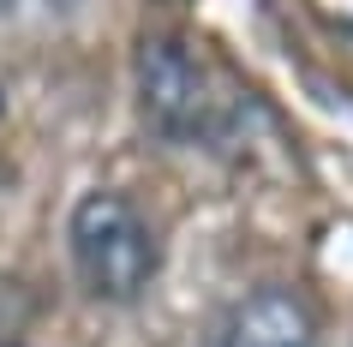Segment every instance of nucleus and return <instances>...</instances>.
<instances>
[{"label":"nucleus","mask_w":353,"mask_h":347,"mask_svg":"<svg viewBox=\"0 0 353 347\" xmlns=\"http://www.w3.org/2000/svg\"><path fill=\"white\" fill-rule=\"evenodd\" d=\"M138 108L162 144H222L240 90L180 30H150L138 42Z\"/></svg>","instance_id":"1"},{"label":"nucleus","mask_w":353,"mask_h":347,"mask_svg":"<svg viewBox=\"0 0 353 347\" xmlns=\"http://www.w3.org/2000/svg\"><path fill=\"white\" fill-rule=\"evenodd\" d=\"M66 257H72L78 281L108 299V306H132L144 299V288L162 270L156 234H150L144 210L126 192H84L66 216Z\"/></svg>","instance_id":"2"},{"label":"nucleus","mask_w":353,"mask_h":347,"mask_svg":"<svg viewBox=\"0 0 353 347\" xmlns=\"http://www.w3.org/2000/svg\"><path fill=\"white\" fill-rule=\"evenodd\" d=\"M216 347H323V335H317V311L305 293L263 281L228 306Z\"/></svg>","instance_id":"3"},{"label":"nucleus","mask_w":353,"mask_h":347,"mask_svg":"<svg viewBox=\"0 0 353 347\" xmlns=\"http://www.w3.org/2000/svg\"><path fill=\"white\" fill-rule=\"evenodd\" d=\"M312 6V19L323 24V30H335V37L353 42V0H305Z\"/></svg>","instance_id":"4"}]
</instances>
